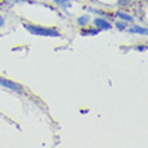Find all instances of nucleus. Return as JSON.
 <instances>
[{
  "mask_svg": "<svg viewBox=\"0 0 148 148\" xmlns=\"http://www.w3.org/2000/svg\"><path fill=\"white\" fill-rule=\"evenodd\" d=\"M23 26L28 32H31L32 35L36 36H51V38L61 36V34L54 28H47L43 27V26H36V24H30V23H24Z\"/></svg>",
  "mask_w": 148,
  "mask_h": 148,
  "instance_id": "1",
  "label": "nucleus"
},
{
  "mask_svg": "<svg viewBox=\"0 0 148 148\" xmlns=\"http://www.w3.org/2000/svg\"><path fill=\"white\" fill-rule=\"evenodd\" d=\"M0 85L4 86V88H8V89L11 90H15V92H22V86L18 85V84H15V82L10 81V79H5V78H1L0 77Z\"/></svg>",
  "mask_w": 148,
  "mask_h": 148,
  "instance_id": "2",
  "label": "nucleus"
},
{
  "mask_svg": "<svg viewBox=\"0 0 148 148\" xmlns=\"http://www.w3.org/2000/svg\"><path fill=\"white\" fill-rule=\"evenodd\" d=\"M94 24L97 26L98 30H110L112 28V24L105 19H101V18H98V19L94 20Z\"/></svg>",
  "mask_w": 148,
  "mask_h": 148,
  "instance_id": "3",
  "label": "nucleus"
},
{
  "mask_svg": "<svg viewBox=\"0 0 148 148\" xmlns=\"http://www.w3.org/2000/svg\"><path fill=\"white\" fill-rule=\"evenodd\" d=\"M128 32L131 34H141V35H147L148 31L145 27H141V26H132V27L128 28Z\"/></svg>",
  "mask_w": 148,
  "mask_h": 148,
  "instance_id": "4",
  "label": "nucleus"
},
{
  "mask_svg": "<svg viewBox=\"0 0 148 148\" xmlns=\"http://www.w3.org/2000/svg\"><path fill=\"white\" fill-rule=\"evenodd\" d=\"M119 18H120L123 22H133V16H131V15H128V14H125V12H121V11H119L116 14Z\"/></svg>",
  "mask_w": 148,
  "mask_h": 148,
  "instance_id": "5",
  "label": "nucleus"
},
{
  "mask_svg": "<svg viewBox=\"0 0 148 148\" xmlns=\"http://www.w3.org/2000/svg\"><path fill=\"white\" fill-rule=\"evenodd\" d=\"M78 24L81 26V27H85V26H88V23L90 22V16L89 15H84V16H79L78 18Z\"/></svg>",
  "mask_w": 148,
  "mask_h": 148,
  "instance_id": "6",
  "label": "nucleus"
},
{
  "mask_svg": "<svg viewBox=\"0 0 148 148\" xmlns=\"http://www.w3.org/2000/svg\"><path fill=\"white\" fill-rule=\"evenodd\" d=\"M100 30L98 28H89V30H82L81 31V35L82 36H88V35H97Z\"/></svg>",
  "mask_w": 148,
  "mask_h": 148,
  "instance_id": "7",
  "label": "nucleus"
},
{
  "mask_svg": "<svg viewBox=\"0 0 148 148\" xmlns=\"http://www.w3.org/2000/svg\"><path fill=\"white\" fill-rule=\"evenodd\" d=\"M54 3H57L62 8H69L71 5V0H54Z\"/></svg>",
  "mask_w": 148,
  "mask_h": 148,
  "instance_id": "8",
  "label": "nucleus"
},
{
  "mask_svg": "<svg viewBox=\"0 0 148 148\" xmlns=\"http://www.w3.org/2000/svg\"><path fill=\"white\" fill-rule=\"evenodd\" d=\"M116 28H117V30H120V31H123V30H125V28H127V24H125V22H117V23H116Z\"/></svg>",
  "mask_w": 148,
  "mask_h": 148,
  "instance_id": "9",
  "label": "nucleus"
},
{
  "mask_svg": "<svg viewBox=\"0 0 148 148\" xmlns=\"http://www.w3.org/2000/svg\"><path fill=\"white\" fill-rule=\"evenodd\" d=\"M4 23H5V20H4V18H3V16L0 15V28H1V27H3V26H4Z\"/></svg>",
  "mask_w": 148,
  "mask_h": 148,
  "instance_id": "10",
  "label": "nucleus"
},
{
  "mask_svg": "<svg viewBox=\"0 0 148 148\" xmlns=\"http://www.w3.org/2000/svg\"><path fill=\"white\" fill-rule=\"evenodd\" d=\"M137 50L145 51V50H147V46H145V45H144V46H137Z\"/></svg>",
  "mask_w": 148,
  "mask_h": 148,
  "instance_id": "11",
  "label": "nucleus"
}]
</instances>
